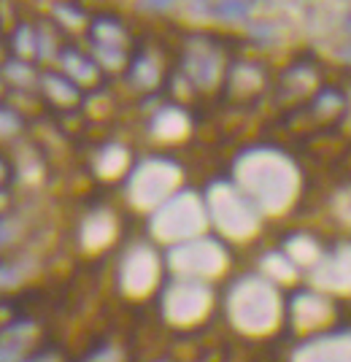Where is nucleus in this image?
<instances>
[{
	"label": "nucleus",
	"instance_id": "1",
	"mask_svg": "<svg viewBox=\"0 0 351 362\" xmlns=\"http://www.w3.org/2000/svg\"><path fill=\"white\" fill-rule=\"evenodd\" d=\"M38 90L49 103H54L57 108H71L73 103L81 100V92L73 78L62 74V71H44L38 76Z\"/></svg>",
	"mask_w": 351,
	"mask_h": 362
},
{
	"label": "nucleus",
	"instance_id": "2",
	"mask_svg": "<svg viewBox=\"0 0 351 362\" xmlns=\"http://www.w3.org/2000/svg\"><path fill=\"white\" fill-rule=\"evenodd\" d=\"M8 57L22 62H32L38 57V30L30 22H14V28L6 33Z\"/></svg>",
	"mask_w": 351,
	"mask_h": 362
},
{
	"label": "nucleus",
	"instance_id": "3",
	"mask_svg": "<svg viewBox=\"0 0 351 362\" xmlns=\"http://www.w3.org/2000/svg\"><path fill=\"white\" fill-rule=\"evenodd\" d=\"M0 76H3V84L8 87V92H30V87L38 84V76H35V68L32 62H22V60H8L0 65ZM6 92V95H8Z\"/></svg>",
	"mask_w": 351,
	"mask_h": 362
},
{
	"label": "nucleus",
	"instance_id": "4",
	"mask_svg": "<svg viewBox=\"0 0 351 362\" xmlns=\"http://www.w3.org/2000/svg\"><path fill=\"white\" fill-rule=\"evenodd\" d=\"M60 62H62V74L73 81H90L92 76H97V65L95 60H90L87 54H81L78 49H62L60 52Z\"/></svg>",
	"mask_w": 351,
	"mask_h": 362
},
{
	"label": "nucleus",
	"instance_id": "5",
	"mask_svg": "<svg viewBox=\"0 0 351 362\" xmlns=\"http://www.w3.org/2000/svg\"><path fill=\"white\" fill-rule=\"evenodd\" d=\"M28 127L25 122V114L16 106L0 100V141H14L16 136H22Z\"/></svg>",
	"mask_w": 351,
	"mask_h": 362
},
{
	"label": "nucleus",
	"instance_id": "6",
	"mask_svg": "<svg viewBox=\"0 0 351 362\" xmlns=\"http://www.w3.org/2000/svg\"><path fill=\"white\" fill-rule=\"evenodd\" d=\"M16 179V165L14 160L6 154V151H0V189H8Z\"/></svg>",
	"mask_w": 351,
	"mask_h": 362
},
{
	"label": "nucleus",
	"instance_id": "7",
	"mask_svg": "<svg viewBox=\"0 0 351 362\" xmlns=\"http://www.w3.org/2000/svg\"><path fill=\"white\" fill-rule=\"evenodd\" d=\"M249 8L251 6H246V3H219L214 8V14L222 16V19H241V16L249 14Z\"/></svg>",
	"mask_w": 351,
	"mask_h": 362
},
{
	"label": "nucleus",
	"instance_id": "8",
	"mask_svg": "<svg viewBox=\"0 0 351 362\" xmlns=\"http://www.w3.org/2000/svg\"><path fill=\"white\" fill-rule=\"evenodd\" d=\"M14 241H16V225L14 219H8V214H6V216H0V249H8Z\"/></svg>",
	"mask_w": 351,
	"mask_h": 362
},
{
	"label": "nucleus",
	"instance_id": "9",
	"mask_svg": "<svg viewBox=\"0 0 351 362\" xmlns=\"http://www.w3.org/2000/svg\"><path fill=\"white\" fill-rule=\"evenodd\" d=\"M19 362H49V357H46V351H38V354H32V357H25V360Z\"/></svg>",
	"mask_w": 351,
	"mask_h": 362
},
{
	"label": "nucleus",
	"instance_id": "10",
	"mask_svg": "<svg viewBox=\"0 0 351 362\" xmlns=\"http://www.w3.org/2000/svg\"><path fill=\"white\" fill-rule=\"evenodd\" d=\"M6 60H8V49H6V41L0 38V65H3Z\"/></svg>",
	"mask_w": 351,
	"mask_h": 362
},
{
	"label": "nucleus",
	"instance_id": "11",
	"mask_svg": "<svg viewBox=\"0 0 351 362\" xmlns=\"http://www.w3.org/2000/svg\"><path fill=\"white\" fill-rule=\"evenodd\" d=\"M3 90H6V84H3V76H0V98H3Z\"/></svg>",
	"mask_w": 351,
	"mask_h": 362
},
{
	"label": "nucleus",
	"instance_id": "12",
	"mask_svg": "<svg viewBox=\"0 0 351 362\" xmlns=\"http://www.w3.org/2000/svg\"><path fill=\"white\" fill-rule=\"evenodd\" d=\"M349 30H351V14H349Z\"/></svg>",
	"mask_w": 351,
	"mask_h": 362
}]
</instances>
